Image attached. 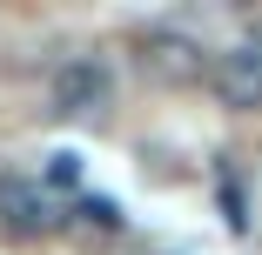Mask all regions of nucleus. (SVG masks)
<instances>
[{"mask_svg":"<svg viewBox=\"0 0 262 255\" xmlns=\"http://www.w3.org/2000/svg\"><path fill=\"white\" fill-rule=\"evenodd\" d=\"M47 181H54V188H74L81 181V161L74 155H54V161H47Z\"/></svg>","mask_w":262,"mask_h":255,"instance_id":"423d86ee","label":"nucleus"},{"mask_svg":"<svg viewBox=\"0 0 262 255\" xmlns=\"http://www.w3.org/2000/svg\"><path fill=\"white\" fill-rule=\"evenodd\" d=\"M74 215H81L88 235H94V228H101V235H121V208H115V201H81Z\"/></svg>","mask_w":262,"mask_h":255,"instance_id":"39448f33","label":"nucleus"},{"mask_svg":"<svg viewBox=\"0 0 262 255\" xmlns=\"http://www.w3.org/2000/svg\"><path fill=\"white\" fill-rule=\"evenodd\" d=\"M101 108H108V67H101V61L54 67V114L81 121V114H101Z\"/></svg>","mask_w":262,"mask_h":255,"instance_id":"20e7f679","label":"nucleus"},{"mask_svg":"<svg viewBox=\"0 0 262 255\" xmlns=\"http://www.w3.org/2000/svg\"><path fill=\"white\" fill-rule=\"evenodd\" d=\"M208 87L229 114H255L262 108V40H235L208 61Z\"/></svg>","mask_w":262,"mask_h":255,"instance_id":"f03ea898","label":"nucleus"},{"mask_svg":"<svg viewBox=\"0 0 262 255\" xmlns=\"http://www.w3.org/2000/svg\"><path fill=\"white\" fill-rule=\"evenodd\" d=\"M0 228L20 235V242H40V235L61 228V208H54V195H47L40 181H27V175H0Z\"/></svg>","mask_w":262,"mask_h":255,"instance_id":"7ed1b4c3","label":"nucleus"},{"mask_svg":"<svg viewBox=\"0 0 262 255\" xmlns=\"http://www.w3.org/2000/svg\"><path fill=\"white\" fill-rule=\"evenodd\" d=\"M135 54H141V67H148L155 81H168V87H195V81L208 74V47H202L195 34H182V27H148Z\"/></svg>","mask_w":262,"mask_h":255,"instance_id":"f257e3e1","label":"nucleus"}]
</instances>
